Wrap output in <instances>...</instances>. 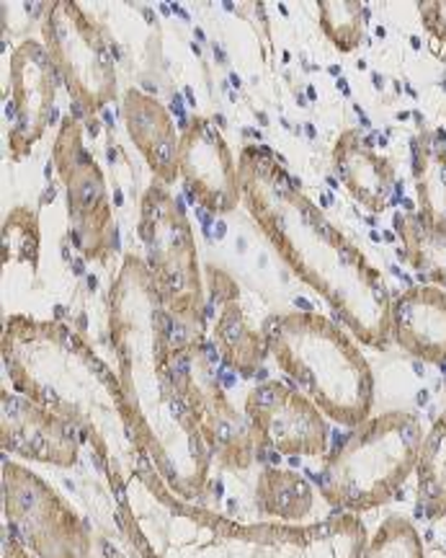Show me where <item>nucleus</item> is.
Masks as SVG:
<instances>
[{
  "label": "nucleus",
  "mask_w": 446,
  "mask_h": 558,
  "mask_svg": "<svg viewBox=\"0 0 446 558\" xmlns=\"http://www.w3.org/2000/svg\"><path fill=\"white\" fill-rule=\"evenodd\" d=\"M238 177L243 205L278 259L331 305L354 339L385 349L393 295L382 271L320 213L269 145L240 150Z\"/></svg>",
  "instance_id": "obj_1"
},
{
  "label": "nucleus",
  "mask_w": 446,
  "mask_h": 558,
  "mask_svg": "<svg viewBox=\"0 0 446 558\" xmlns=\"http://www.w3.org/2000/svg\"><path fill=\"white\" fill-rule=\"evenodd\" d=\"M109 337L137 439L150 465L186 501H199L212 456L176 390L171 329L148 262L124 256L109 292Z\"/></svg>",
  "instance_id": "obj_2"
},
{
  "label": "nucleus",
  "mask_w": 446,
  "mask_h": 558,
  "mask_svg": "<svg viewBox=\"0 0 446 558\" xmlns=\"http://www.w3.org/2000/svg\"><path fill=\"white\" fill-rule=\"evenodd\" d=\"M3 367L16 393L78 429L111 488L122 486L148 460L120 373L78 331L60 320L5 318Z\"/></svg>",
  "instance_id": "obj_3"
},
{
  "label": "nucleus",
  "mask_w": 446,
  "mask_h": 558,
  "mask_svg": "<svg viewBox=\"0 0 446 558\" xmlns=\"http://www.w3.org/2000/svg\"><path fill=\"white\" fill-rule=\"evenodd\" d=\"M116 522L139 558H364L359 514L312 525L246 522L181 499L145 460L114 488Z\"/></svg>",
  "instance_id": "obj_4"
},
{
  "label": "nucleus",
  "mask_w": 446,
  "mask_h": 558,
  "mask_svg": "<svg viewBox=\"0 0 446 558\" xmlns=\"http://www.w3.org/2000/svg\"><path fill=\"white\" fill-rule=\"evenodd\" d=\"M271 360L292 388L308 396L340 427H359L372 416L374 373L359 341L323 313L295 311L263 326Z\"/></svg>",
  "instance_id": "obj_5"
},
{
  "label": "nucleus",
  "mask_w": 446,
  "mask_h": 558,
  "mask_svg": "<svg viewBox=\"0 0 446 558\" xmlns=\"http://www.w3.org/2000/svg\"><path fill=\"white\" fill-rule=\"evenodd\" d=\"M421 418L410 411L369 416L327 452L315 484L344 514L372 512L400 492L416 473L423 442Z\"/></svg>",
  "instance_id": "obj_6"
},
{
  "label": "nucleus",
  "mask_w": 446,
  "mask_h": 558,
  "mask_svg": "<svg viewBox=\"0 0 446 558\" xmlns=\"http://www.w3.org/2000/svg\"><path fill=\"white\" fill-rule=\"evenodd\" d=\"M139 241L148 251V267L169 316L171 354L207 344V303L201 288L197 241L186 207L163 181L152 179L139 202Z\"/></svg>",
  "instance_id": "obj_7"
},
{
  "label": "nucleus",
  "mask_w": 446,
  "mask_h": 558,
  "mask_svg": "<svg viewBox=\"0 0 446 558\" xmlns=\"http://www.w3.org/2000/svg\"><path fill=\"white\" fill-rule=\"evenodd\" d=\"M173 375L186 414L212 460L230 471H246L253 465L261 456L258 439L248 416L238 414L214 375V354H209V347L173 354Z\"/></svg>",
  "instance_id": "obj_8"
},
{
  "label": "nucleus",
  "mask_w": 446,
  "mask_h": 558,
  "mask_svg": "<svg viewBox=\"0 0 446 558\" xmlns=\"http://www.w3.org/2000/svg\"><path fill=\"white\" fill-rule=\"evenodd\" d=\"M41 34L70 99L83 104L90 117L107 109L116 99V65L114 47L99 21L78 3L58 0L45 9Z\"/></svg>",
  "instance_id": "obj_9"
},
{
  "label": "nucleus",
  "mask_w": 446,
  "mask_h": 558,
  "mask_svg": "<svg viewBox=\"0 0 446 558\" xmlns=\"http://www.w3.org/2000/svg\"><path fill=\"white\" fill-rule=\"evenodd\" d=\"M5 525L37 558H88L90 533L54 488L24 465L3 463Z\"/></svg>",
  "instance_id": "obj_10"
},
{
  "label": "nucleus",
  "mask_w": 446,
  "mask_h": 558,
  "mask_svg": "<svg viewBox=\"0 0 446 558\" xmlns=\"http://www.w3.org/2000/svg\"><path fill=\"white\" fill-rule=\"evenodd\" d=\"M52 166L67 190L70 241L83 259H109L116 251L114 205L109 199L107 179L90 150L83 145L78 120L65 117L60 122L52 148Z\"/></svg>",
  "instance_id": "obj_11"
},
{
  "label": "nucleus",
  "mask_w": 446,
  "mask_h": 558,
  "mask_svg": "<svg viewBox=\"0 0 446 558\" xmlns=\"http://www.w3.org/2000/svg\"><path fill=\"white\" fill-rule=\"evenodd\" d=\"M246 416L258 448L287 458H325L331 432L308 396L282 380H263L246 399Z\"/></svg>",
  "instance_id": "obj_12"
},
{
  "label": "nucleus",
  "mask_w": 446,
  "mask_h": 558,
  "mask_svg": "<svg viewBox=\"0 0 446 558\" xmlns=\"http://www.w3.org/2000/svg\"><path fill=\"white\" fill-rule=\"evenodd\" d=\"M58 81L62 78L47 45L37 39H24L11 52V99L5 104V117L11 120L9 148L13 160L29 156L39 137L58 117L54 111Z\"/></svg>",
  "instance_id": "obj_13"
},
{
  "label": "nucleus",
  "mask_w": 446,
  "mask_h": 558,
  "mask_svg": "<svg viewBox=\"0 0 446 558\" xmlns=\"http://www.w3.org/2000/svg\"><path fill=\"white\" fill-rule=\"evenodd\" d=\"M178 173L191 199L212 215L233 213L243 202L238 160L218 122L209 117H194L189 128L181 132Z\"/></svg>",
  "instance_id": "obj_14"
},
{
  "label": "nucleus",
  "mask_w": 446,
  "mask_h": 558,
  "mask_svg": "<svg viewBox=\"0 0 446 558\" xmlns=\"http://www.w3.org/2000/svg\"><path fill=\"white\" fill-rule=\"evenodd\" d=\"M0 445L5 456L37 460L58 469L78 463L83 437L65 418L9 388L0 393Z\"/></svg>",
  "instance_id": "obj_15"
},
{
  "label": "nucleus",
  "mask_w": 446,
  "mask_h": 558,
  "mask_svg": "<svg viewBox=\"0 0 446 558\" xmlns=\"http://www.w3.org/2000/svg\"><path fill=\"white\" fill-rule=\"evenodd\" d=\"M389 337L413 360L446 365V290L416 284L395 295Z\"/></svg>",
  "instance_id": "obj_16"
},
{
  "label": "nucleus",
  "mask_w": 446,
  "mask_h": 558,
  "mask_svg": "<svg viewBox=\"0 0 446 558\" xmlns=\"http://www.w3.org/2000/svg\"><path fill=\"white\" fill-rule=\"evenodd\" d=\"M122 114L139 156L148 160V166L158 181L171 186L181 177V132H176V124H173L169 109L163 104H158V99H152V96L143 94V90L129 88L124 94Z\"/></svg>",
  "instance_id": "obj_17"
},
{
  "label": "nucleus",
  "mask_w": 446,
  "mask_h": 558,
  "mask_svg": "<svg viewBox=\"0 0 446 558\" xmlns=\"http://www.w3.org/2000/svg\"><path fill=\"white\" fill-rule=\"evenodd\" d=\"M333 166L340 184L369 213H382L389 205L397 184L395 169L372 148V137H364L359 130L340 132L333 145Z\"/></svg>",
  "instance_id": "obj_18"
},
{
  "label": "nucleus",
  "mask_w": 446,
  "mask_h": 558,
  "mask_svg": "<svg viewBox=\"0 0 446 558\" xmlns=\"http://www.w3.org/2000/svg\"><path fill=\"white\" fill-rule=\"evenodd\" d=\"M218 311L220 316L212 329L214 352L227 367H233L243 378H250V375L258 373L263 357L269 354L267 333L253 329V324L240 308L235 288L227 295L218 298Z\"/></svg>",
  "instance_id": "obj_19"
},
{
  "label": "nucleus",
  "mask_w": 446,
  "mask_h": 558,
  "mask_svg": "<svg viewBox=\"0 0 446 558\" xmlns=\"http://www.w3.org/2000/svg\"><path fill=\"white\" fill-rule=\"evenodd\" d=\"M416 202L431 228L446 230V130H421L413 140Z\"/></svg>",
  "instance_id": "obj_20"
},
{
  "label": "nucleus",
  "mask_w": 446,
  "mask_h": 558,
  "mask_svg": "<svg viewBox=\"0 0 446 558\" xmlns=\"http://www.w3.org/2000/svg\"><path fill=\"white\" fill-rule=\"evenodd\" d=\"M256 507L284 525H299L315 507V492L295 471L267 465L256 481Z\"/></svg>",
  "instance_id": "obj_21"
},
{
  "label": "nucleus",
  "mask_w": 446,
  "mask_h": 558,
  "mask_svg": "<svg viewBox=\"0 0 446 558\" xmlns=\"http://www.w3.org/2000/svg\"><path fill=\"white\" fill-rule=\"evenodd\" d=\"M395 230L400 239V259L418 271L423 284L446 288V230L431 228L418 213L395 215Z\"/></svg>",
  "instance_id": "obj_22"
},
{
  "label": "nucleus",
  "mask_w": 446,
  "mask_h": 558,
  "mask_svg": "<svg viewBox=\"0 0 446 558\" xmlns=\"http://www.w3.org/2000/svg\"><path fill=\"white\" fill-rule=\"evenodd\" d=\"M418 509L431 522L446 518V411L426 429L416 463Z\"/></svg>",
  "instance_id": "obj_23"
},
{
  "label": "nucleus",
  "mask_w": 446,
  "mask_h": 558,
  "mask_svg": "<svg viewBox=\"0 0 446 558\" xmlns=\"http://www.w3.org/2000/svg\"><path fill=\"white\" fill-rule=\"evenodd\" d=\"M320 29L340 52H354L364 39L369 9L359 0H323L318 3Z\"/></svg>",
  "instance_id": "obj_24"
},
{
  "label": "nucleus",
  "mask_w": 446,
  "mask_h": 558,
  "mask_svg": "<svg viewBox=\"0 0 446 558\" xmlns=\"http://www.w3.org/2000/svg\"><path fill=\"white\" fill-rule=\"evenodd\" d=\"M364 558H426L423 538L416 525L400 514L382 520L367 543Z\"/></svg>",
  "instance_id": "obj_25"
},
{
  "label": "nucleus",
  "mask_w": 446,
  "mask_h": 558,
  "mask_svg": "<svg viewBox=\"0 0 446 558\" xmlns=\"http://www.w3.org/2000/svg\"><path fill=\"white\" fill-rule=\"evenodd\" d=\"M3 264L39 267V220L29 207L11 209L3 222Z\"/></svg>",
  "instance_id": "obj_26"
},
{
  "label": "nucleus",
  "mask_w": 446,
  "mask_h": 558,
  "mask_svg": "<svg viewBox=\"0 0 446 558\" xmlns=\"http://www.w3.org/2000/svg\"><path fill=\"white\" fill-rule=\"evenodd\" d=\"M418 16H421L426 32L436 41L446 47V0H429V3L418 5Z\"/></svg>",
  "instance_id": "obj_27"
},
{
  "label": "nucleus",
  "mask_w": 446,
  "mask_h": 558,
  "mask_svg": "<svg viewBox=\"0 0 446 558\" xmlns=\"http://www.w3.org/2000/svg\"><path fill=\"white\" fill-rule=\"evenodd\" d=\"M0 558H32V550L24 546L13 530L3 522V546H0Z\"/></svg>",
  "instance_id": "obj_28"
},
{
  "label": "nucleus",
  "mask_w": 446,
  "mask_h": 558,
  "mask_svg": "<svg viewBox=\"0 0 446 558\" xmlns=\"http://www.w3.org/2000/svg\"><path fill=\"white\" fill-rule=\"evenodd\" d=\"M336 86H338L340 90H344V94H346V96H351V88H348V81L344 78V75H340V78H338V83H336Z\"/></svg>",
  "instance_id": "obj_29"
},
{
  "label": "nucleus",
  "mask_w": 446,
  "mask_h": 558,
  "mask_svg": "<svg viewBox=\"0 0 446 558\" xmlns=\"http://www.w3.org/2000/svg\"><path fill=\"white\" fill-rule=\"evenodd\" d=\"M171 11H173V13H178V16H181V19H186V21H189V13H186L184 9H181V5H176V3H171Z\"/></svg>",
  "instance_id": "obj_30"
},
{
  "label": "nucleus",
  "mask_w": 446,
  "mask_h": 558,
  "mask_svg": "<svg viewBox=\"0 0 446 558\" xmlns=\"http://www.w3.org/2000/svg\"><path fill=\"white\" fill-rule=\"evenodd\" d=\"M305 132H308V135L310 137H315V128H312V124L308 122V124H305Z\"/></svg>",
  "instance_id": "obj_31"
},
{
  "label": "nucleus",
  "mask_w": 446,
  "mask_h": 558,
  "mask_svg": "<svg viewBox=\"0 0 446 558\" xmlns=\"http://www.w3.org/2000/svg\"><path fill=\"white\" fill-rule=\"evenodd\" d=\"M186 96H189V104H191V107H197V99H194V94H191V88H186Z\"/></svg>",
  "instance_id": "obj_32"
},
{
  "label": "nucleus",
  "mask_w": 446,
  "mask_h": 558,
  "mask_svg": "<svg viewBox=\"0 0 446 558\" xmlns=\"http://www.w3.org/2000/svg\"><path fill=\"white\" fill-rule=\"evenodd\" d=\"M194 37H197L199 41H205L207 37H205V32H201V29H194Z\"/></svg>",
  "instance_id": "obj_33"
},
{
  "label": "nucleus",
  "mask_w": 446,
  "mask_h": 558,
  "mask_svg": "<svg viewBox=\"0 0 446 558\" xmlns=\"http://www.w3.org/2000/svg\"><path fill=\"white\" fill-rule=\"evenodd\" d=\"M444 390H446V383H444Z\"/></svg>",
  "instance_id": "obj_34"
},
{
  "label": "nucleus",
  "mask_w": 446,
  "mask_h": 558,
  "mask_svg": "<svg viewBox=\"0 0 446 558\" xmlns=\"http://www.w3.org/2000/svg\"><path fill=\"white\" fill-rule=\"evenodd\" d=\"M444 130H446V128H444Z\"/></svg>",
  "instance_id": "obj_35"
}]
</instances>
